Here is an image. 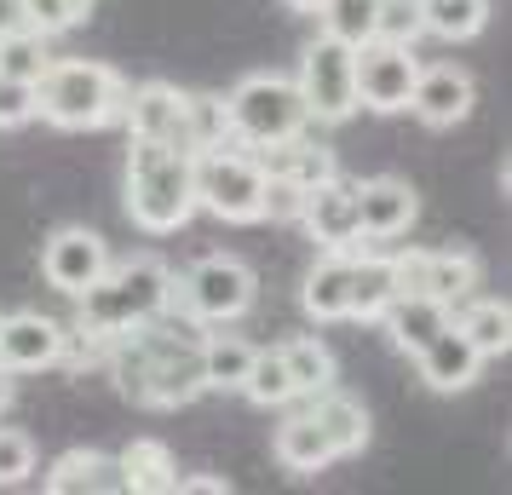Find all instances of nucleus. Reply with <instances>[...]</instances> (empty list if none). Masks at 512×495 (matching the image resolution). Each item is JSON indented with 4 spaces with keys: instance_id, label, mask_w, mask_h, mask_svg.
I'll return each instance as SVG.
<instances>
[{
    "instance_id": "nucleus-1",
    "label": "nucleus",
    "mask_w": 512,
    "mask_h": 495,
    "mask_svg": "<svg viewBox=\"0 0 512 495\" xmlns=\"http://www.w3.org/2000/svg\"><path fill=\"white\" fill-rule=\"evenodd\" d=\"M110 380H116V392L133 409H185L208 392V380H202V323H190L179 311L167 306L162 317H150L139 329L116 334L104 357H98Z\"/></svg>"
},
{
    "instance_id": "nucleus-2",
    "label": "nucleus",
    "mask_w": 512,
    "mask_h": 495,
    "mask_svg": "<svg viewBox=\"0 0 512 495\" xmlns=\"http://www.w3.org/2000/svg\"><path fill=\"white\" fill-rule=\"evenodd\" d=\"M173 306V265L162 254H133V260H110L104 265V277H98L87 294H75V329L70 340H81V352L87 363L104 357V346L116 340V334L139 329L150 317H162Z\"/></svg>"
},
{
    "instance_id": "nucleus-3",
    "label": "nucleus",
    "mask_w": 512,
    "mask_h": 495,
    "mask_svg": "<svg viewBox=\"0 0 512 495\" xmlns=\"http://www.w3.org/2000/svg\"><path fill=\"white\" fill-rule=\"evenodd\" d=\"M196 213V156L179 144L127 139V219L144 236H173Z\"/></svg>"
},
{
    "instance_id": "nucleus-4",
    "label": "nucleus",
    "mask_w": 512,
    "mask_h": 495,
    "mask_svg": "<svg viewBox=\"0 0 512 495\" xmlns=\"http://www.w3.org/2000/svg\"><path fill=\"white\" fill-rule=\"evenodd\" d=\"M121 104H127L121 70L93 64V58H52L35 75V116L58 133H98L121 121Z\"/></svg>"
},
{
    "instance_id": "nucleus-5",
    "label": "nucleus",
    "mask_w": 512,
    "mask_h": 495,
    "mask_svg": "<svg viewBox=\"0 0 512 495\" xmlns=\"http://www.w3.org/2000/svg\"><path fill=\"white\" fill-rule=\"evenodd\" d=\"M305 127H311V116H305V98L288 75L259 70V75H242L225 93V133L242 150H265V144L294 139Z\"/></svg>"
},
{
    "instance_id": "nucleus-6",
    "label": "nucleus",
    "mask_w": 512,
    "mask_h": 495,
    "mask_svg": "<svg viewBox=\"0 0 512 495\" xmlns=\"http://www.w3.org/2000/svg\"><path fill=\"white\" fill-rule=\"evenodd\" d=\"M196 208H208L225 225H259L271 219V179L259 167L254 150H236V144H213L196 150Z\"/></svg>"
},
{
    "instance_id": "nucleus-7",
    "label": "nucleus",
    "mask_w": 512,
    "mask_h": 495,
    "mask_svg": "<svg viewBox=\"0 0 512 495\" xmlns=\"http://www.w3.org/2000/svg\"><path fill=\"white\" fill-rule=\"evenodd\" d=\"M259 300V277L236 254H208L185 277H173V311H185L202 329H231L236 317H248Z\"/></svg>"
},
{
    "instance_id": "nucleus-8",
    "label": "nucleus",
    "mask_w": 512,
    "mask_h": 495,
    "mask_svg": "<svg viewBox=\"0 0 512 495\" xmlns=\"http://www.w3.org/2000/svg\"><path fill=\"white\" fill-rule=\"evenodd\" d=\"M294 87H300L311 121H351L357 116V47L334 41V35H317L300 52Z\"/></svg>"
},
{
    "instance_id": "nucleus-9",
    "label": "nucleus",
    "mask_w": 512,
    "mask_h": 495,
    "mask_svg": "<svg viewBox=\"0 0 512 495\" xmlns=\"http://www.w3.org/2000/svg\"><path fill=\"white\" fill-rule=\"evenodd\" d=\"M415 75H420L415 47L363 41V47H357V110L403 116V110H409V93H415Z\"/></svg>"
},
{
    "instance_id": "nucleus-10",
    "label": "nucleus",
    "mask_w": 512,
    "mask_h": 495,
    "mask_svg": "<svg viewBox=\"0 0 512 495\" xmlns=\"http://www.w3.org/2000/svg\"><path fill=\"white\" fill-rule=\"evenodd\" d=\"M392 265H397V288L432 294L443 306H461L466 294L484 283V265L466 248H409V254H392Z\"/></svg>"
},
{
    "instance_id": "nucleus-11",
    "label": "nucleus",
    "mask_w": 512,
    "mask_h": 495,
    "mask_svg": "<svg viewBox=\"0 0 512 495\" xmlns=\"http://www.w3.org/2000/svg\"><path fill=\"white\" fill-rule=\"evenodd\" d=\"M294 219H300V231L311 236L323 254H351V248H363V231H357V190H351L340 173L323 179V185L300 190Z\"/></svg>"
},
{
    "instance_id": "nucleus-12",
    "label": "nucleus",
    "mask_w": 512,
    "mask_h": 495,
    "mask_svg": "<svg viewBox=\"0 0 512 495\" xmlns=\"http://www.w3.org/2000/svg\"><path fill=\"white\" fill-rule=\"evenodd\" d=\"M104 265H110V242L87 225H64V231L47 236V248H41V277H47L64 300L75 294H87V288L104 277Z\"/></svg>"
},
{
    "instance_id": "nucleus-13",
    "label": "nucleus",
    "mask_w": 512,
    "mask_h": 495,
    "mask_svg": "<svg viewBox=\"0 0 512 495\" xmlns=\"http://www.w3.org/2000/svg\"><path fill=\"white\" fill-rule=\"evenodd\" d=\"M70 352V329L47 317V311H12L0 317V369L6 375H35V369H52Z\"/></svg>"
},
{
    "instance_id": "nucleus-14",
    "label": "nucleus",
    "mask_w": 512,
    "mask_h": 495,
    "mask_svg": "<svg viewBox=\"0 0 512 495\" xmlns=\"http://www.w3.org/2000/svg\"><path fill=\"white\" fill-rule=\"evenodd\" d=\"M121 121H127V139H156V144H179V150H190V93L167 87V81L127 87ZM190 156H196V150H190Z\"/></svg>"
},
{
    "instance_id": "nucleus-15",
    "label": "nucleus",
    "mask_w": 512,
    "mask_h": 495,
    "mask_svg": "<svg viewBox=\"0 0 512 495\" xmlns=\"http://www.w3.org/2000/svg\"><path fill=\"white\" fill-rule=\"evenodd\" d=\"M478 104V81L461 70V64H432V70L415 75V93H409V110H415L432 133H449L461 127Z\"/></svg>"
},
{
    "instance_id": "nucleus-16",
    "label": "nucleus",
    "mask_w": 512,
    "mask_h": 495,
    "mask_svg": "<svg viewBox=\"0 0 512 495\" xmlns=\"http://www.w3.org/2000/svg\"><path fill=\"white\" fill-rule=\"evenodd\" d=\"M357 190V231L369 236V242H397V236L415 225V185L409 179H392V173H380V179H363Z\"/></svg>"
},
{
    "instance_id": "nucleus-17",
    "label": "nucleus",
    "mask_w": 512,
    "mask_h": 495,
    "mask_svg": "<svg viewBox=\"0 0 512 495\" xmlns=\"http://www.w3.org/2000/svg\"><path fill=\"white\" fill-rule=\"evenodd\" d=\"M415 369L432 392H466V386L478 380V369H484V352H478V346L455 329V317H449V323L415 352Z\"/></svg>"
},
{
    "instance_id": "nucleus-18",
    "label": "nucleus",
    "mask_w": 512,
    "mask_h": 495,
    "mask_svg": "<svg viewBox=\"0 0 512 495\" xmlns=\"http://www.w3.org/2000/svg\"><path fill=\"white\" fill-rule=\"evenodd\" d=\"M254 156H259V167H265V179H271V185H282V190H294V196L340 173L334 150H328V144H317V139H305V133L265 144V150H254Z\"/></svg>"
},
{
    "instance_id": "nucleus-19",
    "label": "nucleus",
    "mask_w": 512,
    "mask_h": 495,
    "mask_svg": "<svg viewBox=\"0 0 512 495\" xmlns=\"http://www.w3.org/2000/svg\"><path fill=\"white\" fill-rule=\"evenodd\" d=\"M305 415L323 426V438L334 444V461H346V455H357L369 444V409L357 398H346V392H334V386L305 392Z\"/></svg>"
},
{
    "instance_id": "nucleus-20",
    "label": "nucleus",
    "mask_w": 512,
    "mask_h": 495,
    "mask_svg": "<svg viewBox=\"0 0 512 495\" xmlns=\"http://www.w3.org/2000/svg\"><path fill=\"white\" fill-rule=\"evenodd\" d=\"M52 495H121V467L104 449H64L47 467Z\"/></svg>"
},
{
    "instance_id": "nucleus-21",
    "label": "nucleus",
    "mask_w": 512,
    "mask_h": 495,
    "mask_svg": "<svg viewBox=\"0 0 512 495\" xmlns=\"http://www.w3.org/2000/svg\"><path fill=\"white\" fill-rule=\"evenodd\" d=\"M449 317H455V306H443V300H432V294H409V288H403L392 306L380 311V329L392 334L397 352L415 357L420 346H426V340H432V334L449 323Z\"/></svg>"
},
{
    "instance_id": "nucleus-22",
    "label": "nucleus",
    "mask_w": 512,
    "mask_h": 495,
    "mask_svg": "<svg viewBox=\"0 0 512 495\" xmlns=\"http://www.w3.org/2000/svg\"><path fill=\"white\" fill-rule=\"evenodd\" d=\"M351 254H323L305 271V288H300L305 317H317V323H346L351 317Z\"/></svg>"
},
{
    "instance_id": "nucleus-23",
    "label": "nucleus",
    "mask_w": 512,
    "mask_h": 495,
    "mask_svg": "<svg viewBox=\"0 0 512 495\" xmlns=\"http://www.w3.org/2000/svg\"><path fill=\"white\" fill-rule=\"evenodd\" d=\"M116 467H121V490H133V495H173V484H179L173 449L162 438H133L116 455Z\"/></svg>"
},
{
    "instance_id": "nucleus-24",
    "label": "nucleus",
    "mask_w": 512,
    "mask_h": 495,
    "mask_svg": "<svg viewBox=\"0 0 512 495\" xmlns=\"http://www.w3.org/2000/svg\"><path fill=\"white\" fill-rule=\"evenodd\" d=\"M397 294V265L392 254H351V317L380 323V311L392 306Z\"/></svg>"
},
{
    "instance_id": "nucleus-25",
    "label": "nucleus",
    "mask_w": 512,
    "mask_h": 495,
    "mask_svg": "<svg viewBox=\"0 0 512 495\" xmlns=\"http://www.w3.org/2000/svg\"><path fill=\"white\" fill-rule=\"evenodd\" d=\"M277 461L288 472H300V478H311V472L334 467V444L323 438V426L311 421V415H288V421L277 426Z\"/></svg>"
},
{
    "instance_id": "nucleus-26",
    "label": "nucleus",
    "mask_w": 512,
    "mask_h": 495,
    "mask_svg": "<svg viewBox=\"0 0 512 495\" xmlns=\"http://www.w3.org/2000/svg\"><path fill=\"white\" fill-rule=\"evenodd\" d=\"M455 329H461L484 357L512 352V306L507 300H472V294H466V311L455 317Z\"/></svg>"
},
{
    "instance_id": "nucleus-27",
    "label": "nucleus",
    "mask_w": 512,
    "mask_h": 495,
    "mask_svg": "<svg viewBox=\"0 0 512 495\" xmlns=\"http://www.w3.org/2000/svg\"><path fill=\"white\" fill-rule=\"evenodd\" d=\"M489 24V0H420V29L438 41H478Z\"/></svg>"
},
{
    "instance_id": "nucleus-28",
    "label": "nucleus",
    "mask_w": 512,
    "mask_h": 495,
    "mask_svg": "<svg viewBox=\"0 0 512 495\" xmlns=\"http://www.w3.org/2000/svg\"><path fill=\"white\" fill-rule=\"evenodd\" d=\"M254 363V346L242 334H202V380L208 392H236Z\"/></svg>"
},
{
    "instance_id": "nucleus-29",
    "label": "nucleus",
    "mask_w": 512,
    "mask_h": 495,
    "mask_svg": "<svg viewBox=\"0 0 512 495\" xmlns=\"http://www.w3.org/2000/svg\"><path fill=\"white\" fill-rule=\"evenodd\" d=\"M236 392H242L248 403H259V409H282V403H294V380H288L282 346H271V352H259L254 346V363H248V375H242Z\"/></svg>"
},
{
    "instance_id": "nucleus-30",
    "label": "nucleus",
    "mask_w": 512,
    "mask_h": 495,
    "mask_svg": "<svg viewBox=\"0 0 512 495\" xmlns=\"http://www.w3.org/2000/svg\"><path fill=\"white\" fill-rule=\"evenodd\" d=\"M282 363H288V380H294V398L334 386V352H328L317 334H300V340H288V346H282Z\"/></svg>"
},
{
    "instance_id": "nucleus-31",
    "label": "nucleus",
    "mask_w": 512,
    "mask_h": 495,
    "mask_svg": "<svg viewBox=\"0 0 512 495\" xmlns=\"http://www.w3.org/2000/svg\"><path fill=\"white\" fill-rule=\"evenodd\" d=\"M323 35L346 41V47H363L374 41V18H380V0H323Z\"/></svg>"
},
{
    "instance_id": "nucleus-32",
    "label": "nucleus",
    "mask_w": 512,
    "mask_h": 495,
    "mask_svg": "<svg viewBox=\"0 0 512 495\" xmlns=\"http://www.w3.org/2000/svg\"><path fill=\"white\" fill-rule=\"evenodd\" d=\"M52 64L47 52V35H35V29H12V35H0V75H12V81H29L35 87V75Z\"/></svg>"
},
{
    "instance_id": "nucleus-33",
    "label": "nucleus",
    "mask_w": 512,
    "mask_h": 495,
    "mask_svg": "<svg viewBox=\"0 0 512 495\" xmlns=\"http://www.w3.org/2000/svg\"><path fill=\"white\" fill-rule=\"evenodd\" d=\"M93 18V0H24V24L35 35H70L75 24H87Z\"/></svg>"
},
{
    "instance_id": "nucleus-34",
    "label": "nucleus",
    "mask_w": 512,
    "mask_h": 495,
    "mask_svg": "<svg viewBox=\"0 0 512 495\" xmlns=\"http://www.w3.org/2000/svg\"><path fill=\"white\" fill-rule=\"evenodd\" d=\"M213 144H231V133H225V98L190 93V150H213Z\"/></svg>"
},
{
    "instance_id": "nucleus-35",
    "label": "nucleus",
    "mask_w": 512,
    "mask_h": 495,
    "mask_svg": "<svg viewBox=\"0 0 512 495\" xmlns=\"http://www.w3.org/2000/svg\"><path fill=\"white\" fill-rule=\"evenodd\" d=\"M420 35V0H380V18H374V41H397V47H415Z\"/></svg>"
},
{
    "instance_id": "nucleus-36",
    "label": "nucleus",
    "mask_w": 512,
    "mask_h": 495,
    "mask_svg": "<svg viewBox=\"0 0 512 495\" xmlns=\"http://www.w3.org/2000/svg\"><path fill=\"white\" fill-rule=\"evenodd\" d=\"M29 472H35V438L18 426H0V490L24 484Z\"/></svg>"
},
{
    "instance_id": "nucleus-37",
    "label": "nucleus",
    "mask_w": 512,
    "mask_h": 495,
    "mask_svg": "<svg viewBox=\"0 0 512 495\" xmlns=\"http://www.w3.org/2000/svg\"><path fill=\"white\" fill-rule=\"evenodd\" d=\"M24 121H35V87L0 75V127H24Z\"/></svg>"
},
{
    "instance_id": "nucleus-38",
    "label": "nucleus",
    "mask_w": 512,
    "mask_h": 495,
    "mask_svg": "<svg viewBox=\"0 0 512 495\" xmlns=\"http://www.w3.org/2000/svg\"><path fill=\"white\" fill-rule=\"evenodd\" d=\"M173 495H231V478H213V472H196V478H185V472H179Z\"/></svg>"
},
{
    "instance_id": "nucleus-39",
    "label": "nucleus",
    "mask_w": 512,
    "mask_h": 495,
    "mask_svg": "<svg viewBox=\"0 0 512 495\" xmlns=\"http://www.w3.org/2000/svg\"><path fill=\"white\" fill-rule=\"evenodd\" d=\"M24 29V0H0V35Z\"/></svg>"
},
{
    "instance_id": "nucleus-40",
    "label": "nucleus",
    "mask_w": 512,
    "mask_h": 495,
    "mask_svg": "<svg viewBox=\"0 0 512 495\" xmlns=\"http://www.w3.org/2000/svg\"><path fill=\"white\" fill-rule=\"evenodd\" d=\"M282 6H288V12H305V18H317V12H323V0H282Z\"/></svg>"
},
{
    "instance_id": "nucleus-41",
    "label": "nucleus",
    "mask_w": 512,
    "mask_h": 495,
    "mask_svg": "<svg viewBox=\"0 0 512 495\" xmlns=\"http://www.w3.org/2000/svg\"><path fill=\"white\" fill-rule=\"evenodd\" d=\"M6 403H12V375L0 369V409H6Z\"/></svg>"
}]
</instances>
